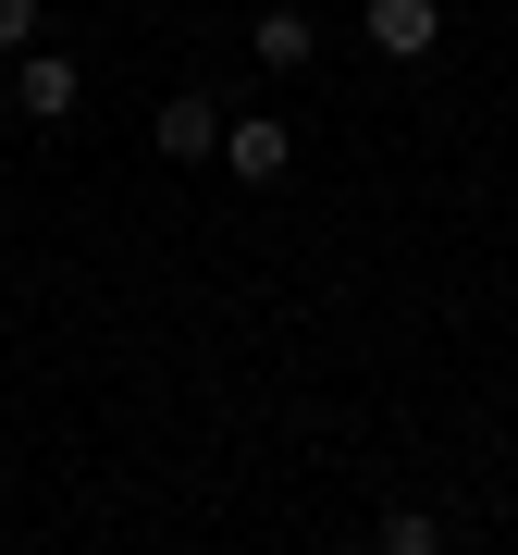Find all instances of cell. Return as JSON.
<instances>
[{
	"mask_svg": "<svg viewBox=\"0 0 518 555\" xmlns=\"http://www.w3.org/2000/svg\"><path fill=\"white\" fill-rule=\"evenodd\" d=\"M247 38H259V62H272V75H297V62L321 50V25L297 13V0H272V13H259V25H247Z\"/></svg>",
	"mask_w": 518,
	"mask_h": 555,
	"instance_id": "5b68a950",
	"label": "cell"
},
{
	"mask_svg": "<svg viewBox=\"0 0 518 555\" xmlns=\"http://www.w3.org/2000/svg\"><path fill=\"white\" fill-rule=\"evenodd\" d=\"M13 50H38V0H0V62Z\"/></svg>",
	"mask_w": 518,
	"mask_h": 555,
	"instance_id": "52a82bcc",
	"label": "cell"
},
{
	"mask_svg": "<svg viewBox=\"0 0 518 555\" xmlns=\"http://www.w3.org/2000/svg\"><path fill=\"white\" fill-rule=\"evenodd\" d=\"M160 160H222V100H160Z\"/></svg>",
	"mask_w": 518,
	"mask_h": 555,
	"instance_id": "277c9868",
	"label": "cell"
},
{
	"mask_svg": "<svg viewBox=\"0 0 518 555\" xmlns=\"http://www.w3.org/2000/svg\"><path fill=\"white\" fill-rule=\"evenodd\" d=\"M359 25H371V50H383V62H432V38H444V0H371Z\"/></svg>",
	"mask_w": 518,
	"mask_h": 555,
	"instance_id": "7a4b0ae2",
	"label": "cell"
},
{
	"mask_svg": "<svg viewBox=\"0 0 518 555\" xmlns=\"http://www.w3.org/2000/svg\"><path fill=\"white\" fill-rule=\"evenodd\" d=\"M0 124H13V62H0Z\"/></svg>",
	"mask_w": 518,
	"mask_h": 555,
	"instance_id": "ba28073f",
	"label": "cell"
},
{
	"mask_svg": "<svg viewBox=\"0 0 518 555\" xmlns=\"http://www.w3.org/2000/svg\"><path fill=\"white\" fill-rule=\"evenodd\" d=\"M75 100H87V75H75L62 50H13V112H25V124H62Z\"/></svg>",
	"mask_w": 518,
	"mask_h": 555,
	"instance_id": "6da1fadb",
	"label": "cell"
},
{
	"mask_svg": "<svg viewBox=\"0 0 518 555\" xmlns=\"http://www.w3.org/2000/svg\"><path fill=\"white\" fill-rule=\"evenodd\" d=\"M284 160H297V137H284L272 112H247V124H222V173H247V185H284Z\"/></svg>",
	"mask_w": 518,
	"mask_h": 555,
	"instance_id": "3957f363",
	"label": "cell"
},
{
	"mask_svg": "<svg viewBox=\"0 0 518 555\" xmlns=\"http://www.w3.org/2000/svg\"><path fill=\"white\" fill-rule=\"evenodd\" d=\"M432 543H444L432 506H396V518H383V555H432Z\"/></svg>",
	"mask_w": 518,
	"mask_h": 555,
	"instance_id": "8992f818",
	"label": "cell"
}]
</instances>
